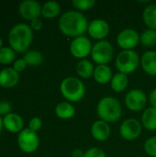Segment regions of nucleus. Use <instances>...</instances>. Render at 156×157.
<instances>
[{
    "mask_svg": "<svg viewBox=\"0 0 156 157\" xmlns=\"http://www.w3.org/2000/svg\"><path fill=\"white\" fill-rule=\"evenodd\" d=\"M141 65V57L135 50L120 51L115 58L118 72L127 75L134 73Z\"/></svg>",
    "mask_w": 156,
    "mask_h": 157,
    "instance_id": "obj_5",
    "label": "nucleus"
},
{
    "mask_svg": "<svg viewBox=\"0 0 156 157\" xmlns=\"http://www.w3.org/2000/svg\"><path fill=\"white\" fill-rule=\"evenodd\" d=\"M143 128L141 121L134 118H128L120 123L119 132L123 140L132 142L142 135Z\"/></svg>",
    "mask_w": 156,
    "mask_h": 157,
    "instance_id": "obj_9",
    "label": "nucleus"
},
{
    "mask_svg": "<svg viewBox=\"0 0 156 157\" xmlns=\"http://www.w3.org/2000/svg\"><path fill=\"white\" fill-rule=\"evenodd\" d=\"M33 40V30L26 23L12 27L8 33V42L16 52H27Z\"/></svg>",
    "mask_w": 156,
    "mask_h": 157,
    "instance_id": "obj_2",
    "label": "nucleus"
},
{
    "mask_svg": "<svg viewBox=\"0 0 156 157\" xmlns=\"http://www.w3.org/2000/svg\"><path fill=\"white\" fill-rule=\"evenodd\" d=\"M139 32L131 28H127L119 32L116 38L117 45L121 49V51L134 50L140 44Z\"/></svg>",
    "mask_w": 156,
    "mask_h": 157,
    "instance_id": "obj_11",
    "label": "nucleus"
},
{
    "mask_svg": "<svg viewBox=\"0 0 156 157\" xmlns=\"http://www.w3.org/2000/svg\"><path fill=\"white\" fill-rule=\"evenodd\" d=\"M4 46H3V40H2V38L0 37V49L1 48H3Z\"/></svg>",
    "mask_w": 156,
    "mask_h": 157,
    "instance_id": "obj_38",
    "label": "nucleus"
},
{
    "mask_svg": "<svg viewBox=\"0 0 156 157\" xmlns=\"http://www.w3.org/2000/svg\"><path fill=\"white\" fill-rule=\"evenodd\" d=\"M93 48V43L89 37L84 35L74 38L71 40L69 45V51L73 57L75 59L84 60L90 56Z\"/></svg>",
    "mask_w": 156,
    "mask_h": 157,
    "instance_id": "obj_8",
    "label": "nucleus"
},
{
    "mask_svg": "<svg viewBox=\"0 0 156 157\" xmlns=\"http://www.w3.org/2000/svg\"><path fill=\"white\" fill-rule=\"evenodd\" d=\"M29 27L31 28V29L33 31H39L42 29L43 27V23H42V20L39 17V18H35L33 20L30 21V25Z\"/></svg>",
    "mask_w": 156,
    "mask_h": 157,
    "instance_id": "obj_34",
    "label": "nucleus"
},
{
    "mask_svg": "<svg viewBox=\"0 0 156 157\" xmlns=\"http://www.w3.org/2000/svg\"><path fill=\"white\" fill-rule=\"evenodd\" d=\"M23 59L26 61L29 66H33V67L40 65L44 61V57L42 53L37 50H29L27 52H25Z\"/></svg>",
    "mask_w": 156,
    "mask_h": 157,
    "instance_id": "obj_25",
    "label": "nucleus"
},
{
    "mask_svg": "<svg viewBox=\"0 0 156 157\" xmlns=\"http://www.w3.org/2000/svg\"><path fill=\"white\" fill-rule=\"evenodd\" d=\"M143 20L147 29L156 30V4H149L144 7Z\"/></svg>",
    "mask_w": 156,
    "mask_h": 157,
    "instance_id": "obj_24",
    "label": "nucleus"
},
{
    "mask_svg": "<svg viewBox=\"0 0 156 157\" xmlns=\"http://www.w3.org/2000/svg\"><path fill=\"white\" fill-rule=\"evenodd\" d=\"M86 88L79 77L67 76L60 83V93L65 101L70 103H77L86 96Z\"/></svg>",
    "mask_w": 156,
    "mask_h": 157,
    "instance_id": "obj_4",
    "label": "nucleus"
},
{
    "mask_svg": "<svg viewBox=\"0 0 156 157\" xmlns=\"http://www.w3.org/2000/svg\"><path fill=\"white\" fill-rule=\"evenodd\" d=\"M90 57L97 65H108L114 58V47L107 40L97 41L93 44Z\"/></svg>",
    "mask_w": 156,
    "mask_h": 157,
    "instance_id": "obj_6",
    "label": "nucleus"
},
{
    "mask_svg": "<svg viewBox=\"0 0 156 157\" xmlns=\"http://www.w3.org/2000/svg\"><path fill=\"white\" fill-rule=\"evenodd\" d=\"M40 4L35 0H24L18 5V13L26 20L31 21L41 16Z\"/></svg>",
    "mask_w": 156,
    "mask_h": 157,
    "instance_id": "obj_13",
    "label": "nucleus"
},
{
    "mask_svg": "<svg viewBox=\"0 0 156 157\" xmlns=\"http://www.w3.org/2000/svg\"><path fill=\"white\" fill-rule=\"evenodd\" d=\"M85 155V152L82 151L81 149L77 148V149H74L73 152H72V157H84Z\"/></svg>",
    "mask_w": 156,
    "mask_h": 157,
    "instance_id": "obj_36",
    "label": "nucleus"
},
{
    "mask_svg": "<svg viewBox=\"0 0 156 157\" xmlns=\"http://www.w3.org/2000/svg\"><path fill=\"white\" fill-rule=\"evenodd\" d=\"M17 145L22 152L32 154L36 152L40 146V137L37 132L26 128L18 133Z\"/></svg>",
    "mask_w": 156,
    "mask_h": 157,
    "instance_id": "obj_10",
    "label": "nucleus"
},
{
    "mask_svg": "<svg viewBox=\"0 0 156 157\" xmlns=\"http://www.w3.org/2000/svg\"><path fill=\"white\" fill-rule=\"evenodd\" d=\"M114 74L109 65H97L94 71L93 78L98 85L104 86L110 83Z\"/></svg>",
    "mask_w": 156,
    "mask_h": 157,
    "instance_id": "obj_18",
    "label": "nucleus"
},
{
    "mask_svg": "<svg viewBox=\"0 0 156 157\" xmlns=\"http://www.w3.org/2000/svg\"><path fill=\"white\" fill-rule=\"evenodd\" d=\"M124 103L126 108L132 112L143 111L148 103V96L143 90L133 88L127 92L124 98Z\"/></svg>",
    "mask_w": 156,
    "mask_h": 157,
    "instance_id": "obj_7",
    "label": "nucleus"
},
{
    "mask_svg": "<svg viewBox=\"0 0 156 157\" xmlns=\"http://www.w3.org/2000/svg\"><path fill=\"white\" fill-rule=\"evenodd\" d=\"M143 150L150 157H156V136L149 137L143 144Z\"/></svg>",
    "mask_w": 156,
    "mask_h": 157,
    "instance_id": "obj_29",
    "label": "nucleus"
},
{
    "mask_svg": "<svg viewBox=\"0 0 156 157\" xmlns=\"http://www.w3.org/2000/svg\"><path fill=\"white\" fill-rule=\"evenodd\" d=\"M3 129H4V125H3V118L0 116V134L2 133Z\"/></svg>",
    "mask_w": 156,
    "mask_h": 157,
    "instance_id": "obj_37",
    "label": "nucleus"
},
{
    "mask_svg": "<svg viewBox=\"0 0 156 157\" xmlns=\"http://www.w3.org/2000/svg\"><path fill=\"white\" fill-rule=\"evenodd\" d=\"M89 21L83 13L74 9L68 10L61 15L58 28L61 33L72 40L84 36L87 32Z\"/></svg>",
    "mask_w": 156,
    "mask_h": 157,
    "instance_id": "obj_1",
    "label": "nucleus"
},
{
    "mask_svg": "<svg viewBox=\"0 0 156 157\" xmlns=\"http://www.w3.org/2000/svg\"><path fill=\"white\" fill-rule=\"evenodd\" d=\"M3 125L7 132L12 133H19L24 130V121L22 117L13 112L3 117Z\"/></svg>",
    "mask_w": 156,
    "mask_h": 157,
    "instance_id": "obj_15",
    "label": "nucleus"
},
{
    "mask_svg": "<svg viewBox=\"0 0 156 157\" xmlns=\"http://www.w3.org/2000/svg\"><path fill=\"white\" fill-rule=\"evenodd\" d=\"M97 5V2L95 0H73L72 6L74 8V10L79 12H85L88 11L95 7Z\"/></svg>",
    "mask_w": 156,
    "mask_h": 157,
    "instance_id": "obj_28",
    "label": "nucleus"
},
{
    "mask_svg": "<svg viewBox=\"0 0 156 157\" xmlns=\"http://www.w3.org/2000/svg\"><path fill=\"white\" fill-rule=\"evenodd\" d=\"M96 112L99 120L108 123L117 122L122 116V106L114 97L106 96L98 101Z\"/></svg>",
    "mask_w": 156,
    "mask_h": 157,
    "instance_id": "obj_3",
    "label": "nucleus"
},
{
    "mask_svg": "<svg viewBox=\"0 0 156 157\" xmlns=\"http://www.w3.org/2000/svg\"><path fill=\"white\" fill-rule=\"evenodd\" d=\"M110 32V26L108 21L103 18H95L88 24L87 34L90 39L97 41L104 40Z\"/></svg>",
    "mask_w": 156,
    "mask_h": 157,
    "instance_id": "obj_12",
    "label": "nucleus"
},
{
    "mask_svg": "<svg viewBox=\"0 0 156 157\" xmlns=\"http://www.w3.org/2000/svg\"><path fill=\"white\" fill-rule=\"evenodd\" d=\"M143 71L151 76H156V52L149 50L141 56V65Z\"/></svg>",
    "mask_w": 156,
    "mask_h": 157,
    "instance_id": "obj_17",
    "label": "nucleus"
},
{
    "mask_svg": "<svg viewBox=\"0 0 156 157\" xmlns=\"http://www.w3.org/2000/svg\"><path fill=\"white\" fill-rule=\"evenodd\" d=\"M27 66H28V64H27V63H26V61L23 59V58H21V59H17V60H15V62L13 63V69L16 71V72H17L18 74L20 73V72H23L26 68H27Z\"/></svg>",
    "mask_w": 156,
    "mask_h": 157,
    "instance_id": "obj_33",
    "label": "nucleus"
},
{
    "mask_svg": "<svg viewBox=\"0 0 156 157\" xmlns=\"http://www.w3.org/2000/svg\"><path fill=\"white\" fill-rule=\"evenodd\" d=\"M54 112L56 117L60 120L67 121L73 119L75 116L76 109L73 103H70L68 101H63L56 105Z\"/></svg>",
    "mask_w": 156,
    "mask_h": 157,
    "instance_id": "obj_19",
    "label": "nucleus"
},
{
    "mask_svg": "<svg viewBox=\"0 0 156 157\" xmlns=\"http://www.w3.org/2000/svg\"><path fill=\"white\" fill-rule=\"evenodd\" d=\"M61 5L56 1L45 2L41 6V17L51 19L57 17L61 13Z\"/></svg>",
    "mask_w": 156,
    "mask_h": 157,
    "instance_id": "obj_23",
    "label": "nucleus"
},
{
    "mask_svg": "<svg viewBox=\"0 0 156 157\" xmlns=\"http://www.w3.org/2000/svg\"><path fill=\"white\" fill-rule=\"evenodd\" d=\"M110 88L115 93H122L124 92L129 86V76L122 73H116L114 74L110 83Z\"/></svg>",
    "mask_w": 156,
    "mask_h": 157,
    "instance_id": "obj_22",
    "label": "nucleus"
},
{
    "mask_svg": "<svg viewBox=\"0 0 156 157\" xmlns=\"http://www.w3.org/2000/svg\"><path fill=\"white\" fill-rule=\"evenodd\" d=\"M90 133L96 141L100 143L106 142L111 135V126L109 123L98 119L92 123Z\"/></svg>",
    "mask_w": 156,
    "mask_h": 157,
    "instance_id": "obj_14",
    "label": "nucleus"
},
{
    "mask_svg": "<svg viewBox=\"0 0 156 157\" xmlns=\"http://www.w3.org/2000/svg\"><path fill=\"white\" fill-rule=\"evenodd\" d=\"M19 74L12 67H6L0 71V86L4 88H12L19 82Z\"/></svg>",
    "mask_w": 156,
    "mask_h": 157,
    "instance_id": "obj_16",
    "label": "nucleus"
},
{
    "mask_svg": "<svg viewBox=\"0 0 156 157\" xmlns=\"http://www.w3.org/2000/svg\"><path fill=\"white\" fill-rule=\"evenodd\" d=\"M84 157H107V155L101 148L91 147L85 152Z\"/></svg>",
    "mask_w": 156,
    "mask_h": 157,
    "instance_id": "obj_30",
    "label": "nucleus"
},
{
    "mask_svg": "<svg viewBox=\"0 0 156 157\" xmlns=\"http://www.w3.org/2000/svg\"><path fill=\"white\" fill-rule=\"evenodd\" d=\"M96 66L93 62L88 59L80 60L75 66V72L80 79H89L93 77Z\"/></svg>",
    "mask_w": 156,
    "mask_h": 157,
    "instance_id": "obj_20",
    "label": "nucleus"
},
{
    "mask_svg": "<svg viewBox=\"0 0 156 157\" xmlns=\"http://www.w3.org/2000/svg\"><path fill=\"white\" fill-rule=\"evenodd\" d=\"M16 52L11 47H3L0 49V63L9 64L15 62Z\"/></svg>",
    "mask_w": 156,
    "mask_h": 157,
    "instance_id": "obj_27",
    "label": "nucleus"
},
{
    "mask_svg": "<svg viewBox=\"0 0 156 157\" xmlns=\"http://www.w3.org/2000/svg\"><path fill=\"white\" fill-rule=\"evenodd\" d=\"M140 44L148 49L156 46V30L147 29L143 31L140 36Z\"/></svg>",
    "mask_w": 156,
    "mask_h": 157,
    "instance_id": "obj_26",
    "label": "nucleus"
},
{
    "mask_svg": "<svg viewBox=\"0 0 156 157\" xmlns=\"http://www.w3.org/2000/svg\"><path fill=\"white\" fill-rule=\"evenodd\" d=\"M143 127L149 132H156V109L153 107L146 108L141 117Z\"/></svg>",
    "mask_w": 156,
    "mask_h": 157,
    "instance_id": "obj_21",
    "label": "nucleus"
},
{
    "mask_svg": "<svg viewBox=\"0 0 156 157\" xmlns=\"http://www.w3.org/2000/svg\"><path fill=\"white\" fill-rule=\"evenodd\" d=\"M12 105L8 100H0V116H6L11 113Z\"/></svg>",
    "mask_w": 156,
    "mask_h": 157,
    "instance_id": "obj_32",
    "label": "nucleus"
},
{
    "mask_svg": "<svg viewBox=\"0 0 156 157\" xmlns=\"http://www.w3.org/2000/svg\"><path fill=\"white\" fill-rule=\"evenodd\" d=\"M28 125H29L28 128H29V130H31L32 132H39V131L41 129V127H42V121H41V119L39 118V117H33V118H31V119L29 120Z\"/></svg>",
    "mask_w": 156,
    "mask_h": 157,
    "instance_id": "obj_31",
    "label": "nucleus"
},
{
    "mask_svg": "<svg viewBox=\"0 0 156 157\" xmlns=\"http://www.w3.org/2000/svg\"><path fill=\"white\" fill-rule=\"evenodd\" d=\"M148 102L150 103V107L156 109V87L150 92L148 96Z\"/></svg>",
    "mask_w": 156,
    "mask_h": 157,
    "instance_id": "obj_35",
    "label": "nucleus"
}]
</instances>
